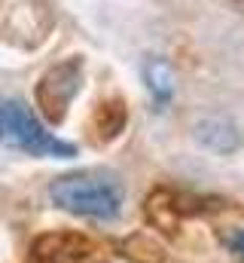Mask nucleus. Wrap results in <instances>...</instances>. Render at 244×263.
I'll return each mask as SVG.
<instances>
[{
  "label": "nucleus",
  "mask_w": 244,
  "mask_h": 263,
  "mask_svg": "<svg viewBox=\"0 0 244 263\" xmlns=\"http://www.w3.org/2000/svg\"><path fill=\"white\" fill-rule=\"evenodd\" d=\"M52 202L70 211V214H83V217H95V220H110L116 217L122 208V190L119 184L107 175H92V172H79V175H64L49 187Z\"/></svg>",
  "instance_id": "nucleus-1"
},
{
  "label": "nucleus",
  "mask_w": 244,
  "mask_h": 263,
  "mask_svg": "<svg viewBox=\"0 0 244 263\" xmlns=\"http://www.w3.org/2000/svg\"><path fill=\"white\" fill-rule=\"evenodd\" d=\"M0 144L12 150H25L31 156H52V159L76 156L73 144L55 138L15 98H0Z\"/></svg>",
  "instance_id": "nucleus-2"
},
{
  "label": "nucleus",
  "mask_w": 244,
  "mask_h": 263,
  "mask_svg": "<svg viewBox=\"0 0 244 263\" xmlns=\"http://www.w3.org/2000/svg\"><path fill=\"white\" fill-rule=\"evenodd\" d=\"M79 83H83V62L79 59H70V62H61L52 70H46V77L40 80L37 86V101H40V110L52 120L61 123L64 114H67V104L73 101V95L79 92Z\"/></svg>",
  "instance_id": "nucleus-3"
},
{
  "label": "nucleus",
  "mask_w": 244,
  "mask_h": 263,
  "mask_svg": "<svg viewBox=\"0 0 244 263\" xmlns=\"http://www.w3.org/2000/svg\"><path fill=\"white\" fill-rule=\"evenodd\" d=\"M144 77H147V86H150V92L156 95V101H168V98L174 95V73H171V67L165 65L162 59L147 62Z\"/></svg>",
  "instance_id": "nucleus-4"
},
{
  "label": "nucleus",
  "mask_w": 244,
  "mask_h": 263,
  "mask_svg": "<svg viewBox=\"0 0 244 263\" xmlns=\"http://www.w3.org/2000/svg\"><path fill=\"white\" fill-rule=\"evenodd\" d=\"M232 129V123L229 120H205V123H198V129H195V135L208 144V147H214V150H220V153H226L229 150V144L223 141V132Z\"/></svg>",
  "instance_id": "nucleus-5"
},
{
  "label": "nucleus",
  "mask_w": 244,
  "mask_h": 263,
  "mask_svg": "<svg viewBox=\"0 0 244 263\" xmlns=\"http://www.w3.org/2000/svg\"><path fill=\"white\" fill-rule=\"evenodd\" d=\"M223 242H226V245H229V248H232V251L244 260V230H229Z\"/></svg>",
  "instance_id": "nucleus-6"
}]
</instances>
